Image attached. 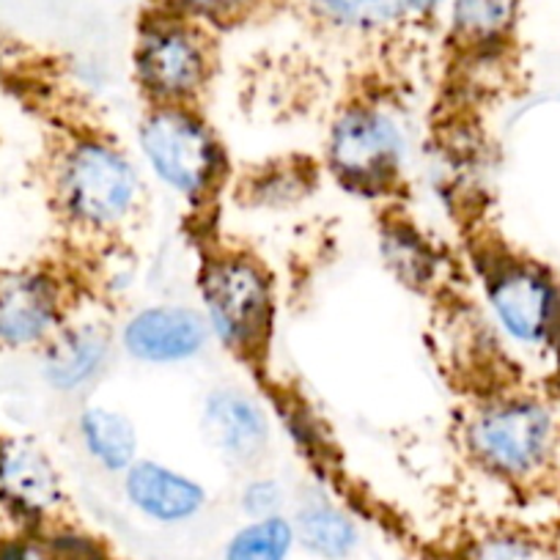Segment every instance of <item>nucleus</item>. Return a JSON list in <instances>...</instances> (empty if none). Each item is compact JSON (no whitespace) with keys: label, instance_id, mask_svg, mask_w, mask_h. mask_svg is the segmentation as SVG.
Listing matches in <instances>:
<instances>
[{"label":"nucleus","instance_id":"16","mask_svg":"<svg viewBox=\"0 0 560 560\" xmlns=\"http://www.w3.org/2000/svg\"><path fill=\"white\" fill-rule=\"evenodd\" d=\"M80 443L107 472H127L138 462V432L124 412L110 407H85L78 420Z\"/></svg>","mask_w":560,"mask_h":560},{"label":"nucleus","instance_id":"12","mask_svg":"<svg viewBox=\"0 0 560 560\" xmlns=\"http://www.w3.org/2000/svg\"><path fill=\"white\" fill-rule=\"evenodd\" d=\"M203 429L231 465L250 467L267 454L269 418L261 404L236 387H218L203 404Z\"/></svg>","mask_w":560,"mask_h":560},{"label":"nucleus","instance_id":"17","mask_svg":"<svg viewBox=\"0 0 560 560\" xmlns=\"http://www.w3.org/2000/svg\"><path fill=\"white\" fill-rule=\"evenodd\" d=\"M311 18L343 34H380L412 20L409 0H305Z\"/></svg>","mask_w":560,"mask_h":560},{"label":"nucleus","instance_id":"18","mask_svg":"<svg viewBox=\"0 0 560 560\" xmlns=\"http://www.w3.org/2000/svg\"><path fill=\"white\" fill-rule=\"evenodd\" d=\"M298 549L292 516L275 514L247 520L225 538L220 560H292Z\"/></svg>","mask_w":560,"mask_h":560},{"label":"nucleus","instance_id":"19","mask_svg":"<svg viewBox=\"0 0 560 560\" xmlns=\"http://www.w3.org/2000/svg\"><path fill=\"white\" fill-rule=\"evenodd\" d=\"M160 3L196 20L203 28H234L267 12L275 0H160Z\"/></svg>","mask_w":560,"mask_h":560},{"label":"nucleus","instance_id":"8","mask_svg":"<svg viewBox=\"0 0 560 560\" xmlns=\"http://www.w3.org/2000/svg\"><path fill=\"white\" fill-rule=\"evenodd\" d=\"M61 280L36 267L0 269V349L45 347L63 327Z\"/></svg>","mask_w":560,"mask_h":560},{"label":"nucleus","instance_id":"4","mask_svg":"<svg viewBox=\"0 0 560 560\" xmlns=\"http://www.w3.org/2000/svg\"><path fill=\"white\" fill-rule=\"evenodd\" d=\"M138 140L152 174L176 196L201 201L214 190L223 154L192 105H154L140 121Z\"/></svg>","mask_w":560,"mask_h":560},{"label":"nucleus","instance_id":"21","mask_svg":"<svg viewBox=\"0 0 560 560\" xmlns=\"http://www.w3.org/2000/svg\"><path fill=\"white\" fill-rule=\"evenodd\" d=\"M412 236L415 234H409V231L407 234L393 231V236L387 234V256H390L387 261H390L404 278H409V283H412V280H427L429 267H432L429 253L423 250V245H420L418 240H412Z\"/></svg>","mask_w":560,"mask_h":560},{"label":"nucleus","instance_id":"10","mask_svg":"<svg viewBox=\"0 0 560 560\" xmlns=\"http://www.w3.org/2000/svg\"><path fill=\"white\" fill-rule=\"evenodd\" d=\"M129 509L154 525H187L207 509L209 494L196 478L152 459H138L124 472Z\"/></svg>","mask_w":560,"mask_h":560},{"label":"nucleus","instance_id":"14","mask_svg":"<svg viewBox=\"0 0 560 560\" xmlns=\"http://www.w3.org/2000/svg\"><path fill=\"white\" fill-rule=\"evenodd\" d=\"M292 522L298 547L316 560H352L363 544L358 520L322 492L300 498Z\"/></svg>","mask_w":560,"mask_h":560},{"label":"nucleus","instance_id":"2","mask_svg":"<svg viewBox=\"0 0 560 560\" xmlns=\"http://www.w3.org/2000/svg\"><path fill=\"white\" fill-rule=\"evenodd\" d=\"M135 78L152 105H192L212 78L209 28L158 3L138 25Z\"/></svg>","mask_w":560,"mask_h":560},{"label":"nucleus","instance_id":"22","mask_svg":"<svg viewBox=\"0 0 560 560\" xmlns=\"http://www.w3.org/2000/svg\"><path fill=\"white\" fill-rule=\"evenodd\" d=\"M467 560H541L538 549L516 533H494L472 547Z\"/></svg>","mask_w":560,"mask_h":560},{"label":"nucleus","instance_id":"11","mask_svg":"<svg viewBox=\"0 0 560 560\" xmlns=\"http://www.w3.org/2000/svg\"><path fill=\"white\" fill-rule=\"evenodd\" d=\"M0 503L31 522L47 520L63 503L61 476L36 445L0 440Z\"/></svg>","mask_w":560,"mask_h":560},{"label":"nucleus","instance_id":"23","mask_svg":"<svg viewBox=\"0 0 560 560\" xmlns=\"http://www.w3.org/2000/svg\"><path fill=\"white\" fill-rule=\"evenodd\" d=\"M451 0H409V7H412V18H432L438 14L440 9L448 7Z\"/></svg>","mask_w":560,"mask_h":560},{"label":"nucleus","instance_id":"9","mask_svg":"<svg viewBox=\"0 0 560 560\" xmlns=\"http://www.w3.org/2000/svg\"><path fill=\"white\" fill-rule=\"evenodd\" d=\"M209 341L207 316L190 305H152L129 316L121 330L124 352L149 365L185 363L207 352Z\"/></svg>","mask_w":560,"mask_h":560},{"label":"nucleus","instance_id":"13","mask_svg":"<svg viewBox=\"0 0 560 560\" xmlns=\"http://www.w3.org/2000/svg\"><path fill=\"white\" fill-rule=\"evenodd\" d=\"M113 338L102 325H63L45 343V380L58 393H80L110 363Z\"/></svg>","mask_w":560,"mask_h":560},{"label":"nucleus","instance_id":"6","mask_svg":"<svg viewBox=\"0 0 560 560\" xmlns=\"http://www.w3.org/2000/svg\"><path fill=\"white\" fill-rule=\"evenodd\" d=\"M401 158L404 132L387 110L354 105L332 127L330 168L352 190H390L401 171Z\"/></svg>","mask_w":560,"mask_h":560},{"label":"nucleus","instance_id":"20","mask_svg":"<svg viewBox=\"0 0 560 560\" xmlns=\"http://www.w3.org/2000/svg\"><path fill=\"white\" fill-rule=\"evenodd\" d=\"M287 487L278 481V478H253L250 483H245L240 494V509L247 520H264V516L283 514L287 509Z\"/></svg>","mask_w":560,"mask_h":560},{"label":"nucleus","instance_id":"3","mask_svg":"<svg viewBox=\"0 0 560 560\" xmlns=\"http://www.w3.org/2000/svg\"><path fill=\"white\" fill-rule=\"evenodd\" d=\"M558 420L533 396L494 398L472 415L467 448L483 470L500 478H530L555 454Z\"/></svg>","mask_w":560,"mask_h":560},{"label":"nucleus","instance_id":"1","mask_svg":"<svg viewBox=\"0 0 560 560\" xmlns=\"http://www.w3.org/2000/svg\"><path fill=\"white\" fill-rule=\"evenodd\" d=\"M52 190L63 218L80 231L105 234L127 223L140 201L132 160L100 138L69 143L52 171Z\"/></svg>","mask_w":560,"mask_h":560},{"label":"nucleus","instance_id":"15","mask_svg":"<svg viewBox=\"0 0 560 560\" xmlns=\"http://www.w3.org/2000/svg\"><path fill=\"white\" fill-rule=\"evenodd\" d=\"M522 0H451V39L470 52L500 47L514 31Z\"/></svg>","mask_w":560,"mask_h":560},{"label":"nucleus","instance_id":"5","mask_svg":"<svg viewBox=\"0 0 560 560\" xmlns=\"http://www.w3.org/2000/svg\"><path fill=\"white\" fill-rule=\"evenodd\" d=\"M201 300L212 336L242 358H256L272 325V283L261 264L247 256L209 258Z\"/></svg>","mask_w":560,"mask_h":560},{"label":"nucleus","instance_id":"7","mask_svg":"<svg viewBox=\"0 0 560 560\" xmlns=\"http://www.w3.org/2000/svg\"><path fill=\"white\" fill-rule=\"evenodd\" d=\"M487 298L500 330L522 347H541L560 332V287L536 264H494L487 272Z\"/></svg>","mask_w":560,"mask_h":560}]
</instances>
